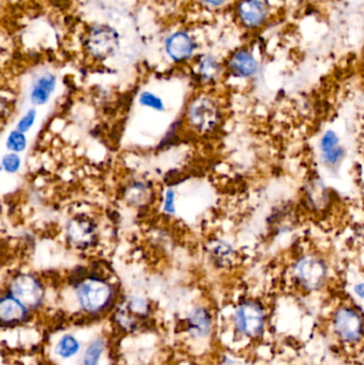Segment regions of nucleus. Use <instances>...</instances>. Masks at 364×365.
Returning <instances> with one entry per match:
<instances>
[{"label": "nucleus", "mask_w": 364, "mask_h": 365, "mask_svg": "<svg viewBox=\"0 0 364 365\" xmlns=\"http://www.w3.org/2000/svg\"><path fill=\"white\" fill-rule=\"evenodd\" d=\"M111 295L110 285L100 279H87L77 289L79 304L89 312L103 310L110 302Z\"/></svg>", "instance_id": "nucleus-1"}, {"label": "nucleus", "mask_w": 364, "mask_h": 365, "mask_svg": "<svg viewBox=\"0 0 364 365\" xmlns=\"http://www.w3.org/2000/svg\"><path fill=\"white\" fill-rule=\"evenodd\" d=\"M326 264L314 255H306L297 259L294 265V277L297 282L307 289L321 287L326 278Z\"/></svg>", "instance_id": "nucleus-2"}, {"label": "nucleus", "mask_w": 364, "mask_h": 365, "mask_svg": "<svg viewBox=\"0 0 364 365\" xmlns=\"http://www.w3.org/2000/svg\"><path fill=\"white\" fill-rule=\"evenodd\" d=\"M119 46V34L107 25L92 28L85 38V47L93 57L106 59L113 55Z\"/></svg>", "instance_id": "nucleus-3"}, {"label": "nucleus", "mask_w": 364, "mask_h": 365, "mask_svg": "<svg viewBox=\"0 0 364 365\" xmlns=\"http://www.w3.org/2000/svg\"><path fill=\"white\" fill-rule=\"evenodd\" d=\"M188 120L199 132L205 133L213 130L220 119V113L214 101L211 98H196L188 109Z\"/></svg>", "instance_id": "nucleus-4"}, {"label": "nucleus", "mask_w": 364, "mask_h": 365, "mask_svg": "<svg viewBox=\"0 0 364 365\" xmlns=\"http://www.w3.org/2000/svg\"><path fill=\"white\" fill-rule=\"evenodd\" d=\"M11 293L26 308H36L43 299V287L34 277L21 274L11 283Z\"/></svg>", "instance_id": "nucleus-5"}, {"label": "nucleus", "mask_w": 364, "mask_h": 365, "mask_svg": "<svg viewBox=\"0 0 364 365\" xmlns=\"http://www.w3.org/2000/svg\"><path fill=\"white\" fill-rule=\"evenodd\" d=\"M335 329L342 340L354 342L363 336V317L355 309L344 307L335 317Z\"/></svg>", "instance_id": "nucleus-6"}, {"label": "nucleus", "mask_w": 364, "mask_h": 365, "mask_svg": "<svg viewBox=\"0 0 364 365\" xmlns=\"http://www.w3.org/2000/svg\"><path fill=\"white\" fill-rule=\"evenodd\" d=\"M236 325L246 336H254L260 334L264 325V313L259 304L245 302L236 311Z\"/></svg>", "instance_id": "nucleus-7"}, {"label": "nucleus", "mask_w": 364, "mask_h": 365, "mask_svg": "<svg viewBox=\"0 0 364 365\" xmlns=\"http://www.w3.org/2000/svg\"><path fill=\"white\" fill-rule=\"evenodd\" d=\"M95 227L85 218H75L68 225V237L77 247L90 246L95 240Z\"/></svg>", "instance_id": "nucleus-8"}, {"label": "nucleus", "mask_w": 364, "mask_h": 365, "mask_svg": "<svg viewBox=\"0 0 364 365\" xmlns=\"http://www.w3.org/2000/svg\"><path fill=\"white\" fill-rule=\"evenodd\" d=\"M241 23L247 27H259L266 19L267 10L260 0H241L237 8Z\"/></svg>", "instance_id": "nucleus-9"}, {"label": "nucleus", "mask_w": 364, "mask_h": 365, "mask_svg": "<svg viewBox=\"0 0 364 365\" xmlns=\"http://www.w3.org/2000/svg\"><path fill=\"white\" fill-rule=\"evenodd\" d=\"M166 49L171 59L184 61L194 53V43L185 32H177L167 40Z\"/></svg>", "instance_id": "nucleus-10"}, {"label": "nucleus", "mask_w": 364, "mask_h": 365, "mask_svg": "<svg viewBox=\"0 0 364 365\" xmlns=\"http://www.w3.org/2000/svg\"><path fill=\"white\" fill-rule=\"evenodd\" d=\"M229 70L234 76L247 78L256 74L258 62L250 51H237L229 60Z\"/></svg>", "instance_id": "nucleus-11"}, {"label": "nucleus", "mask_w": 364, "mask_h": 365, "mask_svg": "<svg viewBox=\"0 0 364 365\" xmlns=\"http://www.w3.org/2000/svg\"><path fill=\"white\" fill-rule=\"evenodd\" d=\"M56 85H57V81L53 74H44L38 77L34 81L31 91H30L31 104L34 106L46 104L51 98V94L55 91Z\"/></svg>", "instance_id": "nucleus-12"}, {"label": "nucleus", "mask_w": 364, "mask_h": 365, "mask_svg": "<svg viewBox=\"0 0 364 365\" xmlns=\"http://www.w3.org/2000/svg\"><path fill=\"white\" fill-rule=\"evenodd\" d=\"M321 151L323 158L328 165H337L344 156L343 148L340 145L339 138L333 132H327L321 141Z\"/></svg>", "instance_id": "nucleus-13"}, {"label": "nucleus", "mask_w": 364, "mask_h": 365, "mask_svg": "<svg viewBox=\"0 0 364 365\" xmlns=\"http://www.w3.org/2000/svg\"><path fill=\"white\" fill-rule=\"evenodd\" d=\"M26 309L27 308L13 296L2 298L0 302V319L4 324L19 323L25 319Z\"/></svg>", "instance_id": "nucleus-14"}, {"label": "nucleus", "mask_w": 364, "mask_h": 365, "mask_svg": "<svg viewBox=\"0 0 364 365\" xmlns=\"http://www.w3.org/2000/svg\"><path fill=\"white\" fill-rule=\"evenodd\" d=\"M220 73L219 63L214 58L204 57L199 63V75L205 81H215Z\"/></svg>", "instance_id": "nucleus-15"}, {"label": "nucleus", "mask_w": 364, "mask_h": 365, "mask_svg": "<svg viewBox=\"0 0 364 365\" xmlns=\"http://www.w3.org/2000/svg\"><path fill=\"white\" fill-rule=\"evenodd\" d=\"M190 326L199 334H205L209 329V317L207 311L197 309L190 315Z\"/></svg>", "instance_id": "nucleus-16"}, {"label": "nucleus", "mask_w": 364, "mask_h": 365, "mask_svg": "<svg viewBox=\"0 0 364 365\" xmlns=\"http://www.w3.org/2000/svg\"><path fill=\"white\" fill-rule=\"evenodd\" d=\"M79 343L72 336H66L57 345V354L63 358H70L78 351Z\"/></svg>", "instance_id": "nucleus-17"}, {"label": "nucleus", "mask_w": 364, "mask_h": 365, "mask_svg": "<svg viewBox=\"0 0 364 365\" xmlns=\"http://www.w3.org/2000/svg\"><path fill=\"white\" fill-rule=\"evenodd\" d=\"M26 147H27V139L24 133L19 132L17 130L10 133L6 140V148L9 151L19 153L23 152Z\"/></svg>", "instance_id": "nucleus-18"}, {"label": "nucleus", "mask_w": 364, "mask_h": 365, "mask_svg": "<svg viewBox=\"0 0 364 365\" xmlns=\"http://www.w3.org/2000/svg\"><path fill=\"white\" fill-rule=\"evenodd\" d=\"M103 351H104V343L102 341L98 340L92 343L85 353L83 365H98Z\"/></svg>", "instance_id": "nucleus-19"}, {"label": "nucleus", "mask_w": 364, "mask_h": 365, "mask_svg": "<svg viewBox=\"0 0 364 365\" xmlns=\"http://www.w3.org/2000/svg\"><path fill=\"white\" fill-rule=\"evenodd\" d=\"M139 102L142 106L147 107V108L154 109V110L164 111L165 105L162 98H158L155 94L151 93L149 91H145L141 93L139 98Z\"/></svg>", "instance_id": "nucleus-20"}, {"label": "nucleus", "mask_w": 364, "mask_h": 365, "mask_svg": "<svg viewBox=\"0 0 364 365\" xmlns=\"http://www.w3.org/2000/svg\"><path fill=\"white\" fill-rule=\"evenodd\" d=\"M2 169L8 173H15L21 168V160L16 154L11 153L2 158Z\"/></svg>", "instance_id": "nucleus-21"}, {"label": "nucleus", "mask_w": 364, "mask_h": 365, "mask_svg": "<svg viewBox=\"0 0 364 365\" xmlns=\"http://www.w3.org/2000/svg\"><path fill=\"white\" fill-rule=\"evenodd\" d=\"M36 111L34 110L33 108L29 109V110L27 111V113H26V115L19 120V123H17L16 130H19V132L24 133V134H25V133H27L28 130L32 128V125H33L34 121H36Z\"/></svg>", "instance_id": "nucleus-22"}, {"label": "nucleus", "mask_w": 364, "mask_h": 365, "mask_svg": "<svg viewBox=\"0 0 364 365\" xmlns=\"http://www.w3.org/2000/svg\"><path fill=\"white\" fill-rule=\"evenodd\" d=\"M175 195L172 190H169L166 195V200H165V208L167 212L169 214H173L175 212Z\"/></svg>", "instance_id": "nucleus-23"}, {"label": "nucleus", "mask_w": 364, "mask_h": 365, "mask_svg": "<svg viewBox=\"0 0 364 365\" xmlns=\"http://www.w3.org/2000/svg\"><path fill=\"white\" fill-rule=\"evenodd\" d=\"M355 292L359 297L364 298V283H359L355 287Z\"/></svg>", "instance_id": "nucleus-24"}, {"label": "nucleus", "mask_w": 364, "mask_h": 365, "mask_svg": "<svg viewBox=\"0 0 364 365\" xmlns=\"http://www.w3.org/2000/svg\"><path fill=\"white\" fill-rule=\"evenodd\" d=\"M204 1L212 4V6H218V4H222V2L226 1V0H204Z\"/></svg>", "instance_id": "nucleus-25"}]
</instances>
